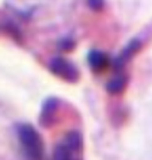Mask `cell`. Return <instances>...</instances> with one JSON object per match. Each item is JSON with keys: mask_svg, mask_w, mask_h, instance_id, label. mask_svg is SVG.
<instances>
[{"mask_svg": "<svg viewBox=\"0 0 152 160\" xmlns=\"http://www.w3.org/2000/svg\"><path fill=\"white\" fill-rule=\"evenodd\" d=\"M90 6H94V7H99V6H102V3H90Z\"/></svg>", "mask_w": 152, "mask_h": 160, "instance_id": "52a82bcc", "label": "cell"}, {"mask_svg": "<svg viewBox=\"0 0 152 160\" xmlns=\"http://www.w3.org/2000/svg\"><path fill=\"white\" fill-rule=\"evenodd\" d=\"M87 61H89V65L94 73H102V72L109 69L111 65V60L109 54L97 49L90 50L89 56H87Z\"/></svg>", "mask_w": 152, "mask_h": 160, "instance_id": "277c9868", "label": "cell"}, {"mask_svg": "<svg viewBox=\"0 0 152 160\" xmlns=\"http://www.w3.org/2000/svg\"><path fill=\"white\" fill-rule=\"evenodd\" d=\"M126 76L122 73H117L113 79H110V82L106 84V90L109 91L110 94H121L126 87Z\"/></svg>", "mask_w": 152, "mask_h": 160, "instance_id": "8992f818", "label": "cell"}, {"mask_svg": "<svg viewBox=\"0 0 152 160\" xmlns=\"http://www.w3.org/2000/svg\"><path fill=\"white\" fill-rule=\"evenodd\" d=\"M49 69L57 78L65 80L68 83H76L80 79V71L72 61L65 57L56 56L49 61Z\"/></svg>", "mask_w": 152, "mask_h": 160, "instance_id": "3957f363", "label": "cell"}, {"mask_svg": "<svg viewBox=\"0 0 152 160\" xmlns=\"http://www.w3.org/2000/svg\"><path fill=\"white\" fill-rule=\"evenodd\" d=\"M17 136L26 160H42L43 156L42 137L33 125H30V123H18Z\"/></svg>", "mask_w": 152, "mask_h": 160, "instance_id": "6da1fadb", "label": "cell"}, {"mask_svg": "<svg viewBox=\"0 0 152 160\" xmlns=\"http://www.w3.org/2000/svg\"><path fill=\"white\" fill-rule=\"evenodd\" d=\"M53 160H84V141L79 130L64 136L53 151Z\"/></svg>", "mask_w": 152, "mask_h": 160, "instance_id": "7a4b0ae2", "label": "cell"}, {"mask_svg": "<svg viewBox=\"0 0 152 160\" xmlns=\"http://www.w3.org/2000/svg\"><path fill=\"white\" fill-rule=\"evenodd\" d=\"M57 110H58V99L56 97L48 98L45 103H43L41 111V123L43 126H50L53 123Z\"/></svg>", "mask_w": 152, "mask_h": 160, "instance_id": "5b68a950", "label": "cell"}]
</instances>
